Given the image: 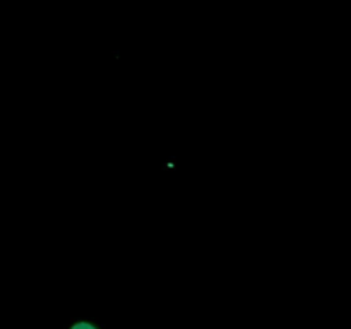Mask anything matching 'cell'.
<instances>
[{
	"instance_id": "6da1fadb",
	"label": "cell",
	"mask_w": 351,
	"mask_h": 329,
	"mask_svg": "<svg viewBox=\"0 0 351 329\" xmlns=\"http://www.w3.org/2000/svg\"><path fill=\"white\" fill-rule=\"evenodd\" d=\"M71 329H98L96 328L93 322H88V321H79V322H74V324L71 326Z\"/></svg>"
}]
</instances>
